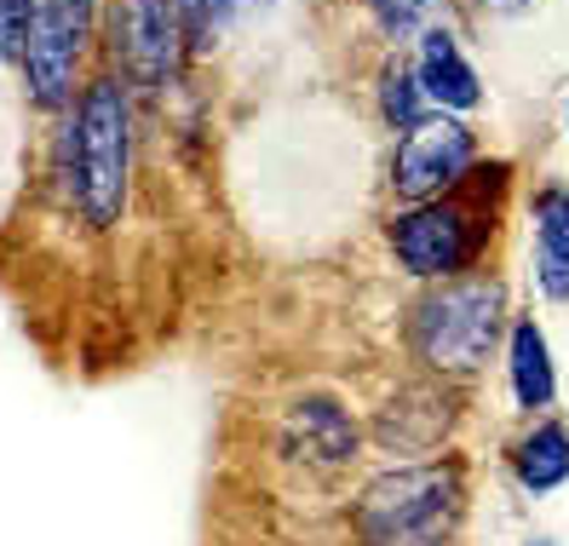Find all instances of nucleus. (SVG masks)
Here are the masks:
<instances>
[{"label": "nucleus", "instance_id": "f257e3e1", "mask_svg": "<svg viewBox=\"0 0 569 546\" xmlns=\"http://www.w3.org/2000/svg\"><path fill=\"white\" fill-rule=\"evenodd\" d=\"M132 87L116 70H98L70 121H63V173L70 201L92 230H116L132 201Z\"/></svg>", "mask_w": 569, "mask_h": 546}, {"label": "nucleus", "instance_id": "4468645a", "mask_svg": "<svg viewBox=\"0 0 569 546\" xmlns=\"http://www.w3.org/2000/svg\"><path fill=\"white\" fill-rule=\"evenodd\" d=\"M368 18H375V29L391 41V47H403L415 36H426L431 23H443V0H362Z\"/></svg>", "mask_w": 569, "mask_h": 546}, {"label": "nucleus", "instance_id": "423d86ee", "mask_svg": "<svg viewBox=\"0 0 569 546\" xmlns=\"http://www.w3.org/2000/svg\"><path fill=\"white\" fill-rule=\"evenodd\" d=\"M104 52L132 92L173 87L190 58L179 0H104Z\"/></svg>", "mask_w": 569, "mask_h": 546}, {"label": "nucleus", "instance_id": "20e7f679", "mask_svg": "<svg viewBox=\"0 0 569 546\" xmlns=\"http://www.w3.org/2000/svg\"><path fill=\"white\" fill-rule=\"evenodd\" d=\"M507 173H512L507 161H489V167H472L455 196L403 208L386 225V242H391L397 265H403L409 277H420V282H455V277H466V270L483 259V242L495 230V219L478 208V196L489 185H507Z\"/></svg>", "mask_w": 569, "mask_h": 546}, {"label": "nucleus", "instance_id": "0eeeda50", "mask_svg": "<svg viewBox=\"0 0 569 546\" xmlns=\"http://www.w3.org/2000/svg\"><path fill=\"white\" fill-rule=\"evenodd\" d=\"M478 167V132L466 127L460 116H431L426 127H415L409 139H397L391 150V167H386V185L397 190V201H438V196H455L460 179Z\"/></svg>", "mask_w": 569, "mask_h": 546}, {"label": "nucleus", "instance_id": "f3484780", "mask_svg": "<svg viewBox=\"0 0 569 546\" xmlns=\"http://www.w3.org/2000/svg\"><path fill=\"white\" fill-rule=\"evenodd\" d=\"M483 7H489V12H500V18H518V12H529V7H535V0H483Z\"/></svg>", "mask_w": 569, "mask_h": 546}, {"label": "nucleus", "instance_id": "a211bd4d", "mask_svg": "<svg viewBox=\"0 0 569 546\" xmlns=\"http://www.w3.org/2000/svg\"><path fill=\"white\" fill-rule=\"evenodd\" d=\"M535 546H558V540H535Z\"/></svg>", "mask_w": 569, "mask_h": 546}, {"label": "nucleus", "instance_id": "7ed1b4c3", "mask_svg": "<svg viewBox=\"0 0 569 546\" xmlns=\"http://www.w3.org/2000/svg\"><path fill=\"white\" fill-rule=\"evenodd\" d=\"M500 328H512L500 277H455L409 305V351L443 380H472L495 357Z\"/></svg>", "mask_w": 569, "mask_h": 546}, {"label": "nucleus", "instance_id": "f03ea898", "mask_svg": "<svg viewBox=\"0 0 569 546\" xmlns=\"http://www.w3.org/2000/svg\"><path fill=\"white\" fill-rule=\"evenodd\" d=\"M460 512H466L460 460H420L368 477L346 518L357 546H443Z\"/></svg>", "mask_w": 569, "mask_h": 546}, {"label": "nucleus", "instance_id": "9b49d317", "mask_svg": "<svg viewBox=\"0 0 569 546\" xmlns=\"http://www.w3.org/2000/svg\"><path fill=\"white\" fill-rule=\"evenodd\" d=\"M507 380H512V403L523 415H547L552 397H558V368H552L547 328L529 311H518L512 328H507Z\"/></svg>", "mask_w": 569, "mask_h": 546}, {"label": "nucleus", "instance_id": "9d476101", "mask_svg": "<svg viewBox=\"0 0 569 546\" xmlns=\"http://www.w3.org/2000/svg\"><path fill=\"white\" fill-rule=\"evenodd\" d=\"M535 230V288L552 305H569V185H541L529 201Z\"/></svg>", "mask_w": 569, "mask_h": 546}, {"label": "nucleus", "instance_id": "f8f14e48", "mask_svg": "<svg viewBox=\"0 0 569 546\" xmlns=\"http://www.w3.org/2000/svg\"><path fill=\"white\" fill-rule=\"evenodd\" d=\"M512 477L523 495H552L569 484V426L563 420H535L518 443H512Z\"/></svg>", "mask_w": 569, "mask_h": 546}, {"label": "nucleus", "instance_id": "ddd939ff", "mask_svg": "<svg viewBox=\"0 0 569 546\" xmlns=\"http://www.w3.org/2000/svg\"><path fill=\"white\" fill-rule=\"evenodd\" d=\"M375 105H380V121L397 132V139H409L415 127H426L431 116V98H426V87H420V70L409 58H386L380 63V81H375Z\"/></svg>", "mask_w": 569, "mask_h": 546}, {"label": "nucleus", "instance_id": "2eb2a0df", "mask_svg": "<svg viewBox=\"0 0 569 546\" xmlns=\"http://www.w3.org/2000/svg\"><path fill=\"white\" fill-rule=\"evenodd\" d=\"M259 0H179L184 12V29H190V52H208L230 23H237L242 12H253Z\"/></svg>", "mask_w": 569, "mask_h": 546}, {"label": "nucleus", "instance_id": "1a4fd4ad", "mask_svg": "<svg viewBox=\"0 0 569 546\" xmlns=\"http://www.w3.org/2000/svg\"><path fill=\"white\" fill-rule=\"evenodd\" d=\"M415 70H420V87H426V98H431V110L466 116V110L483 105V81H478V70H472V58L460 52V41H455L449 23H431L426 36H420Z\"/></svg>", "mask_w": 569, "mask_h": 546}, {"label": "nucleus", "instance_id": "6ab92c4d", "mask_svg": "<svg viewBox=\"0 0 569 546\" xmlns=\"http://www.w3.org/2000/svg\"><path fill=\"white\" fill-rule=\"evenodd\" d=\"M563 127H569V110H563Z\"/></svg>", "mask_w": 569, "mask_h": 546}, {"label": "nucleus", "instance_id": "6e6552de", "mask_svg": "<svg viewBox=\"0 0 569 546\" xmlns=\"http://www.w3.org/2000/svg\"><path fill=\"white\" fill-rule=\"evenodd\" d=\"M288 443L299 455H306L311 466H328V471H340L362 455V426L357 415L340 403V397H328V391H306V397H293L288 403Z\"/></svg>", "mask_w": 569, "mask_h": 546}, {"label": "nucleus", "instance_id": "39448f33", "mask_svg": "<svg viewBox=\"0 0 569 546\" xmlns=\"http://www.w3.org/2000/svg\"><path fill=\"white\" fill-rule=\"evenodd\" d=\"M104 29V0H41L29 18V41H23V98L41 116H70L87 76V58Z\"/></svg>", "mask_w": 569, "mask_h": 546}, {"label": "nucleus", "instance_id": "dca6fc26", "mask_svg": "<svg viewBox=\"0 0 569 546\" xmlns=\"http://www.w3.org/2000/svg\"><path fill=\"white\" fill-rule=\"evenodd\" d=\"M41 0H0V63H18L23 41H29V18Z\"/></svg>", "mask_w": 569, "mask_h": 546}]
</instances>
